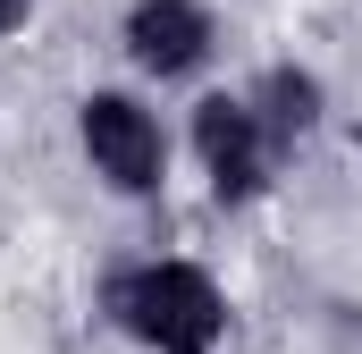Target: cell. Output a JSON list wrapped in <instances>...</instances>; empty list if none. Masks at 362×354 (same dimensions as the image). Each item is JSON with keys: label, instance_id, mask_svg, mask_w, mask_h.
<instances>
[{"label": "cell", "instance_id": "obj_1", "mask_svg": "<svg viewBox=\"0 0 362 354\" xmlns=\"http://www.w3.org/2000/svg\"><path fill=\"white\" fill-rule=\"evenodd\" d=\"M110 312H118L144 346H160V354H202L211 338H219V321H228L219 287H211L202 270H185V262L127 270V278L110 287Z\"/></svg>", "mask_w": 362, "mask_h": 354}, {"label": "cell", "instance_id": "obj_2", "mask_svg": "<svg viewBox=\"0 0 362 354\" xmlns=\"http://www.w3.org/2000/svg\"><path fill=\"white\" fill-rule=\"evenodd\" d=\"M85 152H93V169L110 177V185H127V194L160 185V127L127 93H93L85 101Z\"/></svg>", "mask_w": 362, "mask_h": 354}, {"label": "cell", "instance_id": "obj_3", "mask_svg": "<svg viewBox=\"0 0 362 354\" xmlns=\"http://www.w3.org/2000/svg\"><path fill=\"white\" fill-rule=\"evenodd\" d=\"M194 144H202V169L219 185V202H245V194H262V118L245 110V101H202L194 110Z\"/></svg>", "mask_w": 362, "mask_h": 354}, {"label": "cell", "instance_id": "obj_4", "mask_svg": "<svg viewBox=\"0 0 362 354\" xmlns=\"http://www.w3.org/2000/svg\"><path fill=\"white\" fill-rule=\"evenodd\" d=\"M127 42H135V59H144L152 76H185V68L211 51V17H202L194 0H144V8L127 17Z\"/></svg>", "mask_w": 362, "mask_h": 354}, {"label": "cell", "instance_id": "obj_5", "mask_svg": "<svg viewBox=\"0 0 362 354\" xmlns=\"http://www.w3.org/2000/svg\"><path fill=\"white\" fill-rule=\"evenodd\" d=\"M262 101H270V110H253V118H262V135H303V127L320 118V85H312V76H295V68H278L270 85H262Z\"/></svg>", "mask_w": 362, "mask_h": 354}, {"label": "cell", "instance_id": "obj_6", "mask_svg": "<svg viewBox=\"0 0 362 354\" xmlns=\"http://www.w3.org/2000/svg\"><path fill=\"white\" fill-rule=\"evenodd\" d=\"M17 17H25V0H0V34H8V25H17Z\"/></svg>", "mask_w": 362, "mask_h": 354}]
</instances>
